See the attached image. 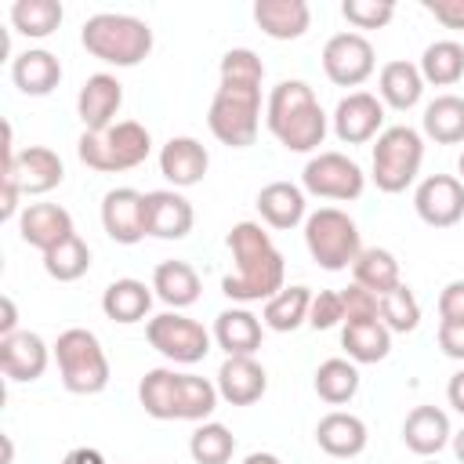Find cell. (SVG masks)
Listing matches in <instances>:
<instances>
[{"label":"cell","instance_id":"6da1fadb","mask_svg":"<svg viewBox=\"0 0 464 464\" xmlns=\"http://www.w3.org/2000/svg\"><path fill=\"white\" fill-rule=\"evenodd\" d=\"M218 91L207 109L210 134L228 149H246L257 138L261 127V83H265V62L250 47H232L221 54L218 65Z\"/></svg>","mask_w":464,"mask_h":464},{"label":"cell","instance_id":"7a4b0ae2","mask_svg":"<svg viewBox=\"0 0 464 464\" xmlns=\"http://www.w3.org/2000/svg\"><path fill=\"white\" fill-rule=\"evenodd\" d=\"M228 254H232V272L221 279V294L236 304L250 301H268L276 297L286 283V261L272 236L257 221H239L228 232Z\"/></svg>","mask_w":464,"mask_h":464},{"label":"cell","instance_id":"3957f363","mask_svg":"<svg viewBox=\"0 0 464 464\" xmlns=\"http://www.w3.org/2000/svg\"><path fill=\"white\" fill-rule=\"evenodd\" d=\"M265 123L286 152H315L326 138V112L304 80H279L268 91Z\"/></svg>","mask_w":464,"mask_h":464},{"label":"cell","instance_id":"277c9868","mask_svg":"<svg viewBox=\"0 0 464 464\" xmlns=\"http://www.w3.org/2000/svg\"><path fill=\"white\" fill-rule=\"evenodd\" d=\"M80 44L91 58L116 65V69H134L152 54V29L149 22L134 14H116V11H98L83 22Z\"/></svg>","mask_w":464,"mask_h":464},{"label":"cell","instance_id":"5b68a950","mask_svg":"<svg viewBox=\"0 0 464 464\" xmlns=\"http://www.w3.org/2000/svg\"><path fill=\"white\" fill-rule=\"evenodd\" d=\"M152 134L138 120H116L105 130H83L76 141V156L83 167L102 174H123L149 160Z\"/></svg>","mask_w":464,"mask_h":464},{"label":"cell","instance_id":"8992f818","mask_svg":"<svg viewBox=\"0 0 464 464\" xmlns=\"http://www.w3.org/2000/svg\"><path fill=\"white\" fill-rule=\"evenodd\" d=\"M54 362L62 373L65 392L72 395H98L109 388V355L98 341L94 330L87 326H69L54 341Z\"/></svg>","mask_w":464,"mask_h":464},{"label":"cell","instance_id":"52a82bcc","mask_svg":"<svg viewBox=\"0 0 464 464\" xmlns=\"http://www.w3.org/2000/svg\"><path fill=\"white\" fill-rule=\"evenodd\" d=\"M420 163H424V134L406 123H395L377 134V145L370 156V178L381 192L395 196L417 181Z\"/></svg>","mask_w":464,"mask_h":464},{"label":"cell","instance_id":"ba28073f","mask_svg":"<svg viewBox=\"0 0 464 464\" xmlns=\"http://www.w3.org/2000/svg\"><path fill=\"white\" fill-rule=\"evenodd\" d=\"M304 246L319 268L344 272L362 254V236H359V225L344 210L319 207L304 218Z\"/></svg>","mask_w":464,"mask_h":464},{"label":"cell","instance_id":"9c48e42d","mask_svg":"<svg viewBox=\"0 0 464 464\" xmlns=\"http://www.w3.org/2000/svg\"><path fill=\"white\" fill-rule=\"evenodd\" d=\"M145 341L170 362L178 366H192L199 359H207L214 334L203 330V323L181 315V312H160L145 323Z\"/></svg>","mask_w":464,"mask_h":464},{"label":"cell","instance_id":"30bf717a","mask_svg":"<svg viewBox=\"0 0 464 464\" xmlns=\"http://www.w3.org/2000/svg\"><path fill=\"white\" fill-rule=\"evenodd\" d=\"M301 188L308 196H319V199H337V203H352L362 196L366 188V174L362 167L344 156V152H315L304 170H301Z\"/></svg>","mask_w":464,"mask_h":464},{"label":"cell","instance_id":"8fae6325","mask_svg":"<svg viewBox=\"0 0 464 464\" xmlns=\"http://www.w3.org/2000/svg\"><path fill=\"white\" fill-rule=\"evenodd\" d=\"M377 54L362 33H337L323 47V72L337 87H359L373 76Z\"/></svg>","mask_w":464,"mask_h":464},{"label":"cell","instance_id":"7c38bea8","mask_svg":"<svg viewBox=\"0 0 464 464\" xmlns=\"http://www.w3.org/2000/svg\"><path fill=\"white\" fill-rule=\"evenodd\" d=\"M413 210L431 228H453L464 218V181L453 174H428L413 192Z\"/></svg>","mask_w":464,"mask_h":464},{"label":"cell","instance_id":"4fadbf2b","mask_svg":"<svg viewBox=\"0 0 464 464\" xmlns=\"http://www.w3.org/2000/svg\"><path fill=\"white\" fill-rule=\"evenodd\" d=\"M4 178H11L22 196H47L65 181V163L47 145H29L14 160H4Z\"/></svg>","mask_w":464,"mask_h":464},{"label":"cell","instance_id":"5bb4252c","mask_svg":"<svg viewBox=\"0 0 464 464\" xmlns=\"http://www.w3.org/2000/svg\"><path fill=\"white\" fill-rule=\"evenodd\" d=\"M334 134L344 145H366L384 127V102L370 91H348L334 109Z\"/></svg>","mask_w":464,"mask_h":464},{"label":"cell","instance_id":"9a60e30c","mask_svg":"<svg viewBox=\"0 0 464 464\" xmlns=\"http://www.w3.org/2000/svg\"><path fill=\"white\" fill-rule=\"evenodd\" d=\"M102 228L112 243H141L149 232H145V192L130 188V185H120V188H109L102 196Z\"/></svg>","mask_w":464,"mask_h":464},{"label":"cell","instance_id":"2e32d148","mask_svg":"<svg viewBox=\"0 0 464 464\" xmlns=\"http://www.w3.org/2000/svg\"><path fill=\"white\" fill-rule=\"evenodd\" d=\"M51 362V352L44 344L40 334L33 330H18L11 337H0V373L11 381V384H33L44 377Z\"/></svg>","mask_w":464,"mask_h":464},{"label":"cell","instance_id":"e0dca14e","mask_svg":"<svg viewBox=\"0 0 464 464\" xmlns=\"http://www.w3.org/2000/svg\"><path fill=\"white\" fill-rule=\"evenodd\" d=\"M123 105V83L112 72H94L83 80L76 94V116L83 130H105L116 123V112Z\"/></svg>","mask_w":464,"mask_h":464},{"label":"cell","instance_id":"ac0fdd59","mask_svg":"<svg viewBox=\"0 0 464 464\" xmlns=\"http://www.w3.org/2000/svg\"><path fill=\"white\" fill-rule=\"evenodd\" d=\"M196 210L178 188L145 192V232L156 239H185L192 232Z\"/></svg>","mask_w":464,"mask_h":464},{"label":"cell","instance_id":"d6986e66","mask_svg":"<svg viewBox=\"0 0 464 464\" xmlns=\"http://www.w3.org/2000/svg\"><path fill=\"white\" fill-rule=\"evenodd\" d=\"M214 384L228 406H254L268 392V373L254 355H225Z\"/></svg>","mask_w":464,"mask_h":464},{"label":"cell","instance_id":"ffe728a7","mask_svg":"<svg viewBox=\"0 0 464 464\" xmlns=\"http://www.w3.org/2000/svg\"><path fill=\"white\" fill-rule=\"evenodd\" d=\"M18 236H22V243H29L40 254H47L58 243H65L69 236H76L72 214L65 207H58V203H29L18 214Z\"/></svg>","mask_w":464,"mask_h":464},{"label":"cell","instance_id":"44dd1931","mask_svg":"<svg viewBox=\"0 0 464 464\" xmlns=\"http://www.w3.org/2000/svg\"><path fill=\"white\" fill-rule=\"evenodd\" d=\"M210 170V152L203 141L188 138V134H178L170 138L163 149H160V174L174 185V188H192L207 178Z\"/></svg>","mask_w":464,"mask_h":464},{"label":"cell","instance_id":"7402d4cb","mask_svg":"<svg viewBox=\"0 0 464 464\" xmlns=\"http://www.w3.org/2000/svg\"><path fill=\"white\" fill-rule=\"evenodd\" d=\"M402 442L417 457H439L453 442V428L446 410L439 406H413L402 420Z\"/></svg>","mask_w":464,"mask_h":464},{"label":"cell","instance_id":"603a6c76","mask_svg":"<svg viewBox=\"0 0 464 464\" xmlns=\"http://www.w3.org/2000/svg\"><path fill=\"white\" fill-rule=\"evenodd\" d=\"M315 442L326 457L334 460H352L366 450L370 442V431L362 424V417L348 413V410H330L319 424H315Z\"/></svg>","mask_w":464,"mask_h":464},{"label":"cell","instance_id":"cb8c5ba5","mask_svg":"<svg viewBox=\"0 0 464 464\" xmlns=\"http://www.w3.org/2000/svg\"><path fill=\"white\" fill-rule=\"evenodd\" d=\"M257 214L268 228L276 232H290L297 228L304 218H308V199H304V188L294 185V181H268L261 192H257Z\"/></svg>","mask_w":464,"mask_h":464},{"label":"cell","instance_id":"d4e9b609","mask_svg":"<svg viewBox=\"0 0 464 464\" xmlns=\"http://www.w3.org/2000/svg\"><path fill=\"white\" fill-rule=\"evenodd\" d=\"M11 80L22 94L44 98L62 83V62H58V54H51L44 47H25L22 54L11 58Z\"/></svg>","mask_w":464,"mask_h":464},{"label":"cell","instance_id":"484cf974","mask_svg":"<svg viewBox=\"0 0 464 464\" xmlns=\"http://www.w3.org/2000/svg\"><path fill=\"white\" fill-rule=\"evenodd\" d=\"M261 337H265V323L243 304L225 308L214 319V344L225 355H254L261 348Z\"/></svg>","mask_w":464,"mask_h":464},{"label":"cell","instance_id":"4316f807","mask_svg":"<svg viewBox=\"0 0 464 464\" xmlns=\"http://www.w3.org/2000/svg\"><path fill=\"white\" fill-rule=\"evenodd\" d=\"M138 402L152 420H181V373L156 366L138 381Z\"/></svg>","mask_w":464,"mask_h":464},{"label":"cell","instance_id":"83f0119b","mask_svg":"<svg viewBox=\"0 0 464 464\" xmlns=\"http://www.w3.org/2000/svg\"><path fill=\"white\" fill-rule=\"evenodd\" d=\"M254 22L272 40H301L312 25V7L304 0H257Z\"/></svg>","mask_w":464,"mask_h":464},{"label":"cell","instance_id":"f1b7e54d","mask_svg":"<svg viewBox=\"0 0 464 464\" xmlns=\"http://www.w3.org/2000/svg\"><path fill=\"white\" fill-rule=\"evenodd\" d=\"M152 297H156L152 286H145L141 279L123 276V279H112V283L105 286V294H102V312H105V319H112V323H120V326H130V323L149 319Z\"/></svg>","mask_w":464,"mask_h":464},{"label":"cell","instance_id":"f546056e","mask_svg":"<svg viewBox=\"0 0 464 464\" xmlns=\"http://www.w3.org/2000/svg\"><path fill=\"white\" fill-rule=\"evenodd\" d=\"M424 94V76L413 62L406 58H395V62H384L381 65V76H377V98L395 109V112H406L420 102Z\"/></svg>","mask_w":464,"mask_h":464},{"label":"cell","instance_id":"4dcf8cb0","mask_svg":"<svg viewBox=\"0 0 464 464\" xmlns=\"http://www.w3.org/2000/svg\"><path fill=\"white\" fill-rule=\"evenodd\" d=\"M199 272L188 265V261H160L156 272H152V294L170 308V312H181L188 304L199 301Z\"/></svg>","mask_w":464,"mask_h":464},{"label":"cell","instance_id":"1f68e13d","mask_svg":"<svg viewBox=\"0 0 464 464\" xmlns=\"http://www.w3.org/2000/svg\"><path fill=\"white\" fill-rule=\"evenodd\" d=\"M341 348L348 359L359 362H381L392 352V330L381 319H352L341 326Z\"/></svg>","mask_w":464,"mask_h":464},{"label":"cell","instance_id":"d6a6232c","mask_svg":"<svg viewBox=\"0 0 464 464\" xmlns=\"http://www.w3.org/2000/svg\"><path fill=\"white\" fill-rule=\"evenodd\" d=\"M420 130L435 145H460L464 141V98L460 94H439V98H431L424 105Z\"/></svg>","mask_w":464,"mask_h":464},{"label":"cell","instance_id":"836d02e7","mask_svg":"<svg viewBox=\"0 0 464 464\" xmlns=\"http://www.w3.org/2000/svg\"><path fill=\"white\" fill-rule=\"evenodd\" d=\"M352 283H359V286H366L370 294L384 297L388 290H395V286L402 283V272H399L395 254L384 250V246H362V254H359L355 265H352Z\"/></svg>","mask_w":464,"mask_h":464},{"label":"cell","instance_id":"e575fe53","mask_svg":"<svg viewBox=\"0 0 464 464\" xmlns=\"http://www.w3.org/2000/svg\"><path fill=\"white\" fill-rule=\"evenodd\" d=\"M308 308H312V290L308 286H283L276 297L265 301L261 308V323L276 334H294L297 326L308 323Z\"/></svg>","mask_w":464,"mask_h":464},{"label":"cell","instance_id":"d590c367","mask_svg":"<svg viewBox=\"0 0 464 464\" xmlns=\"http://www.w3.org/2000/svg\"><path fill=\"white\" fill-rule=\"evenodd\" d=\"M312 388L323 402L330 406H344L355 399L359 392V366L352 359H326L315 366V377H312Z\"/></svg>","mask_w":464,"mask_h":464},{"label":"cell","instance_id":"8d00e7d4","mask_svg":"<svg viewBox=\"0 0 464 464\" xmlns=\"http://www.w3.org/2000/svg\"><path fill=\"white\" fill-rule=\"evenodd\" d=\"M424 83H435V87H453L460 83L464 76V44L457 40H435L424 47L420 62H417Z\"/></svg>","mask_w":464,"mask_h":464},{"label":"cell","instance_id":"74e56055","mask_svg":"<svg viewBox=\"0 0 464 464\" xmlns=\"http://www.w3.org/2000/svg\"><path fill=\"white\" fill-rule=\"evenodd\" d=\"M65 11L58 0H14L11 4V25L14 33L29 36V40H44L62 25Z\"/></svg>","mask_w":464,"mask_h":464},{"label":"cell","instance_id":"f35d334b","mask_svg":"<svg viewBox=\"0 0 464 464\" xmlns=\"http://www.w3.org/2000/svg\"><path fill=\"white\" fill-rule=\"evenodd\" d=\"M232 453H236V435L218 420H203L188 435V457L196 464H228Z\"/></svg>","mask_w":464,"mask_h":464},{"label":"cell","instance_id":"ab89813d","mask_svg":"<svg viewBox=\"0 0 464 464\" xmlns=\"http://www.w3.org/2000/svg\"><path fill=\"white\" fill-rule=\"evenodd\" d=\"M87 268H91V246L80 236H69L65 243L44 254V272L58 283H76L80 276H87Z\"/></svg>","mask_w":464,"mask_h":464},{"label":"cell","instance_id":"60d3db41","mask_svg":"<svg viewBox=\"0 0 464 464\" xmlns=\"http://www.w3.org/2000/svg\"><path fill=\"white\" fill-rule=\"evenodd\" d=\"M381 323L392 334H413L420 326V304L406 283H399L395 290H388L381 297Z\"/></svg>","mask_w":464,"mask_h":464},{"label":"cell","instance_id":"b9f144b4","mask_svg":"<svg viewBox=\"0 0 464 464\" xmlns=\"http://www.w3.org/2000/svg\"><path fill=\"white\" fill-rule=\"evenodd\" d=\"M341 14L355 29H384L395 18V4L392 0H344Z\"/></svg>","mask_w":464,"mask_h":464},{"label":"cell","instance_id":"7bdbcfd3","mask_svg":"<svg viewBox=\"0 0 464 464\" xmlns=\"http://www.w3.org/2000/svg\"><path fill=\"white\" fill-rule=\"evenodd\" d=\"M308 326H312V330L344 326V301H341V290H319V294H312Z\"/></svg>","mask_w":464,"mask_h":464},{"label":"cell","instance_id":"ee69618b","mask_svg":"<svg viewBox=\"0 0 464 464\" xmlns=\"http://www.w3.org/2000/svg\"><path fill=\"white\" fill-rule=\"evenodd\" d=\"M341 301H344V323H352V319H381V297L370 294L359 283H348L341 290Z\"/></svg>","mask_w":464,"mask_h":464},{"label":"cell","instance_id":"f6af8a7d","mask_svg":"<svg viewBox=\"0 0 464 464\" xmlns=\"http://www.w3.org/2000/svg\"><path fill=\"white\" fill-rule=\"evenodd\" d=\"M439 323H464V279H453L439 294Z\"/></svg>","mask_w":464,"mask_h":464},{"label":"cell","instance_id":"bcb514c9","mask_svg":"<svg viewBox=\"0 0 464 464\" xmlns=\"http://www.w3.org/2000/svg\"><path fill=\"white\" fill-rule=\"evenodd\" d=\"M424 11L446 29H464V0H424Z\"/></svg>","mask_w":464,"mask_h":464},{"label":"cell","instance_id":"7dc6e473","mask_svg":"<svg viewBox=\"0 0 464 464\" xmlns=\"http://www.w3.org/2000/svg\"><path fill=\"white\" fill-rule=\"evenodd\" d=\"M439 348L446 359H460L464 362V323H439Z\"/></svg>","mask_w":464,"mask_h":464},{"label":"cell","instance_id":"c3c4849f","mask_svg":"<svg viewBox=\"0 0 464 464\" xmlns=\"http://www.w3.org/2000/svg\"><path fill=\"white\" fill-rule=\"evenodd\" d=\"M0 308H4V319H0V337L18 334V308H14V297H11V294H4V297H0Z\"/></svg>","mask_w":464,"mask_h":464},{"label":"cell","instance_id":"681fc988","mask_svg":"<svg viewBox=\"0 0 464 464\" xmlns=\"http://www.w3.org/2000/svg\"><path fill=\"white\" fill-rule=\"evenodd\" d=\"M446 399H450V406L464 417V370H457V373L450 377V384H446Z\"/></svg>","mask_w":464,"mask_h":464},{"label":"cell","instance_id":"f907efd6","mask_svg":"<svg viewBox=\"0 0 464 464\" xmlns=\"http://www.w3.org/2000/svg\"><path fill=\"white\" fill-rule=\"evenodd\" d=\"M62 464H105V457L98 450H91V446H76V450H69L62 457Z\"/></svg>","mask_w":464,"mask_h":464},{"label":"cell","instance_id":"816d5d0a","mask_svg":"<svg viewBox=\"0 0 464 464\" xmlns=\"http://www.w3.org/2000/svg\"><path fill=\"white\" fill-rule=\"evenodd\" d=\"M243 464H283L276 453H265V450H254V453H246L243 457Z\"/></svg>","mask_w":464,"mask_h":464},{"label":"cell","instance_id":"f5cc1de1","mask_svg":"<svg viewBox=\"0 0 464 464\" xmlns=\"http://www.w3.org/2000/svg\"><path fill=\"white\" fill-rule=\"evenodd\" d=\"M453 453H457V460L464 464V428H460V431L453 435Z\"/></svg>","mask_w":464,"mask_h":464},{"label":"cell","instance_id":"db71d44e","mask_svg":"<svg viewBox=\"0 0 464 464\" xmlns=\"http://www.w3.org/2000/svg\"><path fill=\"white\" fill-rule=\"evenodd\" d=\"M14 460V442H11V435H4V464H11Z\"/></svg>","mask_w":464,"mask_h":464},{"label":"cell","instance_id":"11a10c76","mask_svg":"<svg viewBox=\"0 0 464 464\" xmlns=\"http://www.w3.org/2000/svg\"><path fill=\"white\" fill-rule=\"evenodd\" d=\"M457 170H460V181H464V152H460V160H457Z\"/></svg>","mask_w":464,"mask_h":464},{"label":"cell","instance_id":"9f6ffc18","mask_svg":"<svg viewBox=\"0 0 464 464\" xmlns=\"http://www.w3.org/2000/svg\"><path fill=\"white\" fill-rule=\"evenodd\" d=\"M420 464H442V460H435V457H420Z\"/></svg>","mask_w":464,"mask_h":464}]
</instances>
